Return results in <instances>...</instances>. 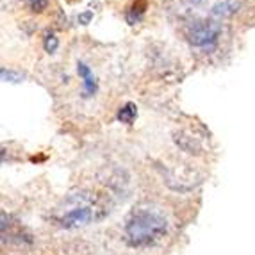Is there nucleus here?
<instances>
[{"label":"nucleus","instance_id":"obj_10","mask_svg":"<svg viewBox=\"0 0 255 255\" xmlns=\"http://www.w3.org/2000/svg\"><path fill=\"white\" fill-rule=\"evenodd\" d=\"M90 18H91V13H86V14H82L79 20H81L82 23H88V21H90Z\"/></svg>","mask_w":255,"mask_h":255},{"label":"nucleus","instance_id":"obj_9","mask_svg":"<svg viewBox=\"0 0 255 255\" xmlns=\"http://www.w3.org/2000/svg\"><path fill=\"white\" fill-rule=\"evenodd\" d=\"M48 2H50V0H27V4H29V7L32 9V11H41V9L47 7Z\"/></svg>","mask_w":255,"mask_h":255},{"label":"nucleus","instance_id":"obj_7","mask_svg":"<svg viewBox=\"0 0 255 255\" xmlns=\"http://www.w3.org/2000/svg\"><path fill=\"white\" fill-rule=\"evenodd\" d=\"M2 79H4L5 82H20L21 81V75H20V73L11 72V70L2 68Z\"/></svg>","mask_w":255,"mask_h":255},{"label":"nucleus","instance_id":"obj_4","mask_svg":"<svg viewBox=\"0 0 255 255\" xmlns=\"http://www.w3.org/2000/svg\"><path fill=\"white\" fill-rule=\"evenodd\" d=\"M239 5L241 2L239 0H213L209 4V18H213L216 21L225 20V18H230L232 14L238 13Z\"/></svg>","mask_w":255,"mask_h":255},{"label":"nucleus","instance_id":"obj_1","mask_svg":"<svg viewBox=\"0 0 255 255\" xmlns=\"http://www.w3.org/2000/svg\"><path fill=\"white\" fill-rule=\"evenodd\" d=\"M111 204L106 196L93 191H79L66 196L54 211V221L63 229H79V227L97 223L109 214Z\"/></svg>","mask_w":255,"mask_h":255},{"label":"nucleus","instance_id":"obj_8","mask_svg":"<svg viewBox=\"0 0 255 255\" xmlns=\"http://www.w3.org/2000/svg\"><path fill=\"white\" fill-rule=\"evenodd\" d=\"M57 45H59V41H57V38H55L54 34H50V36H47L45 38V50L47 52H55V48H57Z\"/></svg>","mask_w":255,"mask_h":255},{"label":"nucleus","instance_id":"obj_5","mask_svg":"<svg viewBox=\"0 0 255 255\" xmlns=\"http://www.w3.org/2000/svg\"><path fill=\"white\" fill-rule=\"evenodd\" d=\"M77 73L82 79V84H84V97H91L97 91V81H95L93 70L90 66H86L84 63H79L77 66Z\"/></svg>","mask_w":255,"mask_h":255},{"label":"nucleus","instance_id":"obj_6","mask_svg":"<svg viewBox=\"0 0 255 255\" xmlns=\"http://www.w3.org/2000/svg\"><path fill=\"white\" fill-rule=\"evenodd\" d=\"M136 116H137V109L132 102L125 104V106L118 111V120L122 122V124H132Z\"/></svg>","mask_w":255,"mask_h":255},{"label":"nucleus","instance_id":"obj_3","mask_svg":"<svg viewBox=\"0 0 255 255\" xmlns=\"http://www.w3.org/2000/svg\"><path fill=\"white\" fill-rule=\"evenodd\" d=\"M221 34V21L213 18H196L189 21L187 25V39L193 47L202 48V50H213L216 47L218 38Z\"/></svg>","mask_w":255,"mask_h":255},{"label":"nucleus","instance_id":"obj_2","mask_svg":"<svg viewBox=\"0 0 255 255\" xmlns=\"http://www.w3.org/2000/svg\"><path fill=\"white\" fill-rule=\"evenodd\" d=\"M168 221L157 211L139 209L132 213L125 225V238L128 245L137 248L152 247L166 236Z\"/></svg>","mask_w":255,"mask_h":255}]
</instances>
